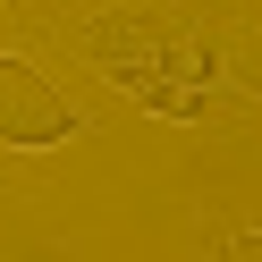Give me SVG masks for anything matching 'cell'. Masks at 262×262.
<instances>
[{
	"label": "cell",
	"mask_w": 262,
	"mask_h": 262,
	"mask_svg": "<svg viewBox=\"0 0 262 262\" xmlns=\"http://www.w3.org/2000/svg\"><path fill=\"white\" fill-rule=\"evenodd\" d=\"M68 136H76V110L59 102V85L34 68V59L0 51V144L42 152V144H68Z\"/></svg>",
	"instance_id": "6da1fadb"
},
{
	"label": "cell",
	"mask_w": 262,
	"mask_h": 262,
	"mask_svg": "<svg viewBox=\"0 0 262 262\" xmlns=\"http://www.w3.org/2000/svg\"><path fill=\"white\" fill-rule=\"evenodd\" d=\"M220 68H228V85L237 93H254L262 102V17H237L220 34Z\"/></svg>",
	"instance_id": "7a4b0ae2"
},
{
	"label": "cell",
	"mask_w": 262,
	"mask_h": 262,
	"mask_svg": "<svg viewBox=\"0 0 262 262\" xmlns=\"http://www.w3.org/2000/svg\"><path fill=\"white\" fill-rule=\"evenodd\" d=\"M228 262H262V228H254V237H237V245H228Z\"/></svg>",
	"instance_id": "3957f363"
}]
</instances>
